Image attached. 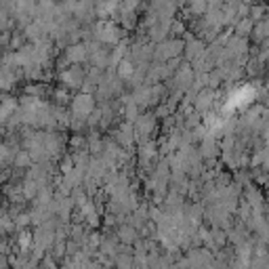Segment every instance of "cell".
Segmentation results:
<instances>
[{
    "label": "cell",
    "mask_w": 269,
    "mask_h": 269,
    "mask_svg": "<svg viewBox=\"0 0 269 269\" xmlns=\"http://www.w3.org/2000/svg\"><path fill=\"white\" fill-rule=\"evenodd\" d=\"M196 105H198V110H206L208 105H210V95H200Z\"/></svg>",
    "instance_id": "cell-8"
},
{
    "label": "cell",
    "mask_w": 269,
    "mask_h": 269,
    "mask_svg": "<svg viewBox=\"0 0 269 269\" xmlns=\"http://www.w3.org/2000/svg\"><path fill=\"white\" fill-rule=\"evenodd\" d=\"M2 143H4V141H2V137H0V145H2Z\"/></svg>",
    "instance_id": "cell-14"
},
{
    "label": "cell",
    "mask_w": 269,
    "mask_h": 269,
    "mask_svg": "<svg viewBox=\"0 0 269 269\" xmlns=\"http://www.w3.org/2000/svg\"><path fill=\"white\" fill-rule=\"evenodd\" d=\"M13 221H15V227H17V229H25L27 225L32 223V215H27V213H19Z\"/></svg>",
    "instance_id": "cell-6"
},
{
    "label": "cell",
    "mask_w": 269,
    "mask_h": 269,
    "mask_svg": "<svg viewBox=\"0 0 269 269\" xmlns=\"http://www.w3.org/2000/svg\"><path fill=\"white\" fill-rule=\"evenodd\" d=\"M0 44H8V34L0 32Z\"/></svg>",
    "instance_id": "cell-12"
},
{
    "label": "cell",
    "mask_w": 269,
    "mask_h": 269,
    "mask_svg": "<svg viewBox=\"0 0 269 269\" xmlns=\"http://www.w3.org/2000/svg\"><path fill=\"white\" fill-rule=\"evenodd\" d=\"M118 74H120V76H124V78H127V76H131V74H133V67H131V63H127V61H124V63L120 65Z\"/></svg>",
    "instance_id": "cell-10"
},
{
    "label": "cell",
    "mask_w": 269,
    "mask_h": 269,
    "mask_svg": "<svg viewBox=\"0 0 269 269\" xmlns=\"http://www.w3.org/2000/svg\"><path fill=\"white\" fill-rule=\"evenodd\" d=\"M63 82L67 86H80L84 82V72L78 70V67H74V70H67L63 74Z\"/></svg>",
    "instance_id": "cell-2"
},
{
    "label": "cell",
    "mask_w": 269,
    "mask_h": 269,
    "mask_svg": "<svg viewBox=\"0 0 269 269\" xmlns=\"http://www.w3.org/2000/svg\"><path fill=\"white\" fill-rule=\"evenodd\" d=\"M84 57H86V51L82 46H74V49H70V53H67V61H82Z\"/></svg>",
    "instance_id": "cell-7"
},
{
    "label": "cell",
    "mask_w": 269,
    "mask_h": 269,
    "mask_svg": "<svg viewBox=\"0 0 269 269\" xmlns=\"http://www.w3.org/2000/svg\"><path fill=\"white\" fill-rule=\"evenodd\" d=\"M0 67H2V55H0Z\"/></svg>",
    "instance_id": "cell-13"
},
{
    "label": "cell",
    "mask_w": 269,
    "mask_h": 269,
    "mask_svg": "<svg viewBox=\"0 0 269 269\" xmlns=\"http://www.w3.org/2000/svg\"><path fill=\"white\" fill-rule=\"evenodd\" d=\"M139 127L145 131V133L151 131V129H153V118H151V116H145V120H139Z\"/></svg>",
    "instance_id": "cell-9"
},
{
    "label": "cell",
    "mask_w": 269,
    "mask_h": 269,
    "mask_svg": "<svg viewBox=\"0 0 269 269\" xmlns=\"http://www.w3.org/2000/svg\"><path fill=\"white\" fill-rule=\"evenodd\" d=\"M127 118H129V120H134V118H137V108H134L133 103H129V108H127Z\"/></svg>",
    "instance_id": "cell-11"
},
{
    "label": "cell",
    "mask_w": 269,
    "mask_h": 269,
    "mask_svg": "<svg viewBox=\"0 0 269 269\" xmlns=\"http://www.w3.org/2000/svg\"><path fill=\"white\" fill-rule=\"evenodd\" d=\"M118 240H120L122 244H133L134 240H137V229H134L133 225H124V227H120Z\"/></svg>",
    "instance_id": "cell-4"
},
{
    "label": "cell",
    "mask_w": 269,
    "mask_h": 269,
    "mask_svg": "<svg viewBox=\"0 0 269 269\" xmlns=\"http://www.w3.org/2000/svg\"><path fill=\"white\" fill-rule=\"evenodd\" d=\"M93 108H95V101H93L91 95H78L72 103V110H74L76 118H86L93 112Z\"/></svg>",
    "instance_id": "cell-1"
},
{
    "label": "cell",
    "mask_w": 269,
    "mask_h": 269,
    "mask_svg": "<svg viewBox=\"0 0 269 269\" xmlns=\"http://www.w3.org/2000/svg\"><path fill=\"white\" fill-rule=\"evenodd\" d=\"M15 240H17V248H19V251H30V248L34 246V234H30L27 229H21Z\"/></svg>",
    "instance_id": "cell-3"
},
{
    "label": "cell",
    "mask_w": 269,
    "mask_h": 269,
    "mask_svg": "<svg viewBox=\"0 0 269 269\" xmlns=\"http://www.w3.org/2000/svg\"><path fill=\"white\" fill-rule=\"evenodd\" d=\"M13 164H15V168H27V166L32 164L30 151H17L15 158H13Z\"/></svg>",
    "instance_id": "cell-5"
}]
</instances>
